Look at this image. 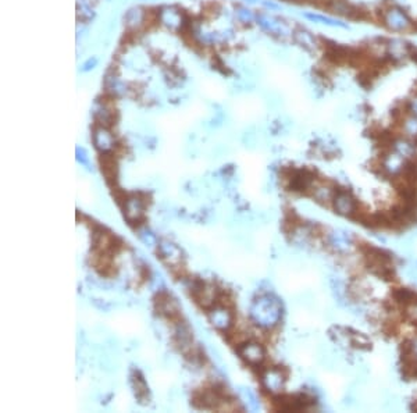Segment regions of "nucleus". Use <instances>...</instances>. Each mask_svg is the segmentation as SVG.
<instances>
[{
    "label": "nucleus",
    "mask_w": 417,
    "mask_h": 413,
    "mask_svg": "<svg viewBox=\"0 0 417 413\" xmlns=\"http://www.w3.org/2000/svg\"><path fill=\"white\" fill-rule=\"evenodd\" d=\"M252 322L262 329H273L281 322L282 305L273 295H260L249 307Z\"/></svg>",
    "instance_id": "1"
},
{
    "label": "nucleus",
    "mask_w": 417,
    "mask_h": 413,
    "mask_svg": "<svg viewBox=\"0 0 417 413\" xmlns=\"http://www.w3.org/2000/svg\"><path fill=\"white\" fill-rule=\"evenodd\" d=\"M381 23L387 30L392 32H407L414 28V23L411 21L409 14L399 6L389 5L381 12Z\"/></svg>",
    "instance_id": "2"
},
{
    "label": "nucleus",
    "mask_w": 417,
    "mask_h": 413,
    "mask_svg": "<svg viewBox=\"0 0 417 413\" xmlns=\"http://www.w3.org/2000/svg\"><path fill=\"white\" fill-rule=\"evenodd\" d=\"M255 23L266 34L275 36V38H280V39L292 38V34H293L292 27L286 23L285 20L275 17L270 13H257Z\"/></svg>",
    "instance_id": "3"
},
{
    "label": "nucleus",
    "mask_w": 417,
    "mask_h": 413,
    "mask_svg": "<svg viewBox=\"0 0 417 413\" xmlns=\"http://www.w3.org/2000/svg\"><path fill=\"white\" fill-rule=\"evenodd\" d=\"M157 23L168 32H179L185 27L186 17L182 10L175 6H161L157 10Z\"/></svg>",
    "instance_id": "4"
},
{
    "label": "nucleus",
    "mask_w": 417,
    "mask_h": 413,
    "mask_svg": "<svg viewBox=\"0 0 417 413\" xmlns=\"http://www.w3.org/2000/svg\"><path fill=\"white\" fill-rule=\"evenodd\" d=\"M92 142H93L95 149L101 155L112 153L117 146V141H116V137L112 130L109 127L103 126L95 127V130L92 132Z\"/></svg>",
    "instance_id": "5"
},
{
    "label": "nucleus",
    "mask_w": 417,
    "mask_h": 413,
    "mask_svg": "<svg viewBox=\"0 0 417 413\" xmlns=\"http://www.w3.org/2000/svg\"><path fill=\"white\" fill-rule=\"evenodd\" d=\"M157 253L161 260L170 266V267H178L182 264L184 260V253L182 249L177 244H174L168 240H161L157 244Z\"/></svg>",
    "instance_id": "6"
},
{
    "label": "nucleus",
    "mask_w": 417,
    "mask_h": 413,
    "mask_svg": "<svg viewBox=\"0 0 417 413\" xmlns=\"http://www.w3.org/2000/svg\"><path fill=\"white\" fill-rule=\"evenodd\" d=\"M156 311L157 313L166 319H177L181 315V305L179 302L174 296H171L170 293L164 292V291H159L157 296H156Z\"/></svg>",
    "instance_id": "7"
},
{
    "label": "nucleus",
    "mask_w": 417,
    "mask_h": 413,
    "mask_svg": "<svg viewBox=\"0 0 417 413\" xmlns=\"http://www.w3.org/2000/svg\"><path fill=\"white\" fill-rule=\"evenodd\" d=\"M208 322L219 331H228L234 324L233 312L226 305L213 306L208 312Z\"/></svg>",
    "instance_id": "8"
},
{
    "label": "nucleus",
    "mask_w": 417,
    "mask_h": 413,
    "mask_svg": "<svg viewBox=\"0 0 417 413\" xmlns=\"http://www.w3.org/2000/svg\"><path fill=\"white\" fill-rule=\"evenodd\" d=\"M123 215L124 219L130 224H139L145 215V202L142 196L139 195H131L124 199L123 203Z\"/></svg>",
    "instance_id": "9"
},
{
    "label": "nucleus",
    "mask_w": 417,
    "mask_h": 413,
    "mask_svg": "<svg viewBox=\"0 0 417 413\" xmlns=\"http://www.w3.org/2000/svg\"><path fill=\"white\" fill-rule=\"evenodd\" d=\"M103 88L109 95L113 96V97H124L131 92L130 85L127 84L124 79L114 71H108L105 74Z\"/></svg>",
    "instance_id": "10"
},
{
    "label": "nucleus",
    "mask_w": 417,
    "mask_h": 413,
    "mask_svg": "<svg viewBox=\"0 0 417 413\" xmlns=\"http://www.w3.org/2000/svg\"><path fill=\"white\" fill-rule=\"evenodd\" d=\"M238 353L245 363H248L250 366L262 365L263 360L266 358L264 348L257 342H244L239 347Z\"/></svg>",
    "instance_id": "11"
},
{
    "label": "nucleus",
    "mask_w": 417,
    "mask_h": 413,
    "mask_svg": "<svg viewBox=\"0 0 417 413\" xmlns=\"http://www.w3.org/2000/svg\"><path fill=\"white\" fill-rule=\"evenodd\" d=\"M146 23V10L143 7L132 6L123 14V24L128 32H138Z\"/></svg>",
    "instance_id": "12"
},
{
    "label": "nucleus",
    "mask_w": 417,
    "mask_h": 413,
    "mask_svg": "<svg viewBox=\"0 0 417 413\" xmlns=\"http://www.w3.org/2000/svg\"><path fill=\"white\" fill-rule=\"evenodd\" d=\"M92 116L97 123V126L109 127L116 121V110L112 108V105L106 100H95L92 106Z\"/></svg>",
    "instance_id": "13"
},
{
    "label": "nucleus",
    "mask_w": 417,
    "mask_h": 413,
    "mask_svg": "<svg viewBox=\"0 0 417 413\" xmlns=\"http://www.w3.org/2000/svg\"><path fill=\"white\" fill-rule=\"evenodd\" d=\"M315 184V174L309 170H295L288 177V188L293 192H304Z\"/></svg>",
    "instance_id": "14"
},
{
    "label": "nucleus",
    "mask_w": 417,
    "mask_h": 413,
    "mask_svg": "<svg viewBox=\"0 0 417 413\" xmlns=\"http://www.w3.org/2000/svg\"><path fill=\"white\" fill-rule=\"evenodd\" d=\"M410 160H407L403 156L399 155L398 152L391 149L387 155L384 156V159H382L381 162V167L388 175H399L405 170Z\"/></svg>",
    "instance_id": "15"
},
{
    "label": "nucleus",
    "mask_w": 417,
    "mask_h": 413,
    "mask_svg": "<svg viewBox=\"0 0 417 413\" xmlns=\"http://www.w3.org/2000/svg\"><path fill=\"white\" fill-rule=\"evenodd\" d=\"M411 50L413 48L410 45L400 39H389L384 45V54L393 61H400L409 57L411 54Z\"/></svg>",
    "instance_id": "16"
},
{
    "label": "nucleus",
    "mask_w": 417,
    "mask_h": 413,
    "mask_svg": "<svg viewBox=\"0 0 417 413\" xmlns=\"http://www.w3.org/2000/svg\"><path fill=\"white\" fill-rule=\"evenodd\" d=\"M262 384L264 388L271 394H278L284 388L285 384V376L280 369H267L262 374Z\"/></svg>",
    "instance_id": "17"
},
{
    "label": "nucleus",
    "mask_w": 417,
    "mask_h": 413,
    "mask_svg": "<svg viewBox=\"0 0 417 413\" xmlns=\"http://www.w3.org/2000/svg\"><path fill=\"white\" fill-rule=\"evenodd\" d=\"M334 209L342 216H352L356 212V202L351 193L345 189H338L334 195Z\"/></svg>",
    "instance_id": "18"
},
{
    "label": "nucleus",
    "mask_w": 417,
    "mask_h": 413,
    "mask_svg": "<svg viewBox=\"0 0 417 413\" xmlns=\"http://www.w3.org/2000/svg\"><path fill=\"white\" fill-rule=\"evenodd\" d=\"M292 39H293V42L296 43V45H299L300 48L303 49V50H306V52H309V53H315V52H317L319 45H320L319 41H317V38L315 36V34H311L310 31L304 30V28H296V30H293Z\"/></svg>",
    "instance_id": "19"
},
{
    "label": "nucleus",
    "mask_w": 417,
    "mask_h": 413,
    "mask_svg": "<svg viewBox=\"0 0 417 413\" xmlns=\"http://www.w3.org/2000/svg\"><path fill=\"white\" fill-rule=\"evenodd\" d=\"M302 17L306 18V20L310 21V23H316V24L326 25V27H330V28H341V30H349V28H351L348 23L342 21V20H340V18H334V17H330V16H324V14H320V13L304 12V13H302Z\"/></svg>",
    "instance_id": "20"
},
{
    "label": "nucleus",
    "mask_w": 417,
    "mask_h": 413,
    "mask_svg": "<svg viewBox=\"0 0 417 413\" xmlns=\"http://www.w3.org/2000/svg\"><path fill=\"white\" fill-rule=\"evenodd\" d=\"M130 378H131V388L135 394V398L141 405H146L149 402V387L146 384V380L138 370L132 371Z\"/></svg>",
    "instance_id": "21"
},
{
    "label": "nucleus",
    "mask_w": 417,
    "mask_h": 413,
    "mask_svg": "<svg viewBox=\"0 0 417 413\" xmlns=\"http://www.w3.org/2000/svg\"><path fill=\"white\" fill-rule=\"evenodd\" d=\"M391 149L398 152L399 155L403 156L407 160H413L414 155H416V141H413L407 137L396 138L392 141Z\"/></svg>",
    "instance_id": "22"
},
{
    "label": "nucleus",
    "mask_w": 417,
    "mask_h": 413,
    "mask_svg": "<svg viewBox=\"0 0 417 413\" xmlns=\"http://www.w3.org/2000/svg\"><path fill=\"white\" fill-rule=\"evenodd\" d=\"M326 6L331 9L334 13L344 16V17H359V10L348 0H326Z\"/></svg>",
    "instance_id": "23"
},
{
    "label": "nucleus",
    "mask_w": 417,
    "mask_h": 413,
    "mask_svg": "<svg viewBox=\"0 0 417 413\" xmlns=\"http://www.w3.org/2000/svg\"><path fill=\"white\" fill-rule=\"evenodd\" d=\"M402 131L405 134V137L410 138L417 142V117L407 114L402 120Z\"/></svg>",
    "instance_id": "24"
},
{
    "label": "nucleus",
    "mask_w": 417,
    "mask_h": 413,
    "mask_svg": "<svg viewBox=\"0 0 417 413\" xmlns=\"http://www.w3.org/2000/svg\"><path fill=\"white\" fill-rule=\"evenodd\" d=\"M235 18L238 20V23L242 25H250L256 21V14L246 6H237L235 7Z\"/></svg>",
    "instance_id": "25"
},
{
    "label": "nucleus",
    "mask_w": 417,
    "mask_h": 413,
    "mask_svg": "<svg viewBox=\"0 0 417 413\" xmlns=\"http://www.w3.org/2000/svg\"><path fill=\"white\" fill-rule=\"evenodd\" d=\"M138 238L146 248H157V244H159L156 234L145 226L138 227Z\"/></svg>",
    "instance_id": "26"
},
{
    "label": "nucleus",
    "mask_w": 417,
    "mask_h": 413,
    "mask_svg": "<svg viewBox=\"0 0 417 413\" xmlns=\"http://www.w3.org/2000/svg\"><path fill=\"white\" fill-rule=\"evenodd\" d=\"M331 245L338 251H346L351 246V238L346 233H334L331 235Z\"/></svg>",
    "instance_id": "27"
},
{
    "label": "nucleus",
    "mask_w": 417,
    "mask_h": 413,
    "mask_svg": "<svg viewBox=\"0 0 417 413\" xmlns=\"http://www.w3.org/2000/svg\"><path fill=\"white\" fill-rule=\"evenodd\" d=\"M334 195H335V191H333V189L327 185L316 186V188L313 189V196H315L319 202L331 200V199H334Z\"/></svg>",
    "instance_id": "28"
},
{
    "label": "nucleus",
    "mask_w": 417,
    "mask_h": 413,
    "mask_svg": "<svg viewBox=\"0 0 417 413\" xmlns=\"http://www.w3.org/2000/svg\"><path fill=\"white\" fill-rule=\"evenodd\" d=\"M75 159H77V162L79 163L81 166H83V167L86 168V170H89V171L93 170V166H92V162H90V156L89 153H88V150L85 149V148H82V146H77V148H75Z\"/></svg>",
    "instance_id": "29"
},
{
    "label": "nucleus",
    "mask_w": 417,
    "mask_h": 413,
    "mask_svg": "<svg viewBox=\"0 0 417 413\" xmlns=\"http://www.w3.org/2000/svg\"><path fill=\"white\" fill-rule=\"evenodd\" d=\"M239 398H241V401L244 402L245 405H246V407L250 409V410H256L257 407H259V402H257L256 396L253 395L249 389H246V388L241 389V392H239Z\"/></svg>",
    "instance_id": "30"
},
{
    "label": "nucleus",
    "mask_w": 417,
    "mask_h": 413,
    "mask_svg": "<svg viewBox=\"0 0 417 413\" xmlns=\"http://www.w3.org/2000/svg\"><path fill=\"white\" fill-rule=\"evenodd\" d=\"M97 66H99V57H97V56H89V57L79 66V72L86 74V72L93 71Z\"/></svg>",
    "instance_id": "31"
},
{
    "label": "nucleus",
    "mask_w": 417,
    "mask_h": 413,
    "mask_svg": "<svg viewBox=\"0 0 417 413\" xmlns=\"http://www.w3.org/2000/svg\"><path fill=\"white\" fill-rule=\"evenodd\" d=\"M406 110H407V114H411V116H416L417 117V92L416 93H413V95L407 99Z\"/></svg>",
    "instance_id": "32"
},
{
    "label": "nucleus",
    "mask_w": 417,
    "mask_h": 413,
    "mask_svg": "<svg viewBox=\"0 0 417 413\" xmlns=\"http://www.w3.org/2000/svg\"><path fill=\"white\" fill-rule=\"evenodd\" d=\"M260 5H262L267 12H281V10H282V6H281L280 3H277L275 0H262Z\"/></svg>",
    "instance_id": "33"
},
{
    "label": "nucleus",
    "mask_w": 417,
    "mask_h": 413,
    "mask_svg": "<svg viewBox=\"0 0 417 413\" xmlns=\"http://www.w3.org/2000/svg\"><path fill=\"white\" fill-rule=\"evenodd\" d=\"M273 53H274L275 59H278V60H286V59H288V54H286L285 52L282 50V49H278V50H274Z\"/></svg>",
    "instance_id": "34"
},
{
    "label": "nucleus",
    "mask_w": 417,
    "mask_h": 413,
    "mask_svg": "<svg viewBox=\"0 0 417 413\" xmlns=\"http://www.w3.org/2000/svg\"><path fill=\"white\" fill-rule=\"evenodd\" d=\"M246 5H256V3H260L262 0H244Z\"/></svg>",
    "instance_id": "35"
},
{
    "label": "nucleus",
    "mask_w": 417,
    "mask_h": 413,
    "mask_svg": "<svg viewBox=\"0 0 417 413\" xmlns=\"http://www.w3.org/2000/svg\"><path fill=\"white\" fill-rule=\"evenodd\" d=\"M106 2H112V0H106Z\"/></svg>",
    "instance_id": "36"
}]
</instances>
